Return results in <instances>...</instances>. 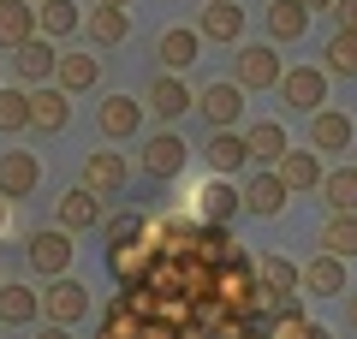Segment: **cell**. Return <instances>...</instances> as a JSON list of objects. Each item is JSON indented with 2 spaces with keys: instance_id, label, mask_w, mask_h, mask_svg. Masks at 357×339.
Instances as JSON below:
<instances>
[{
  "instance_id": "obj_1",
  "label": "cell",
  "mask_w": 357,
  "mask_h": 339,
  "mask_svg": "<svg viewBox=\"0 0 357 339\" xmlns=\"http://www.w3.org/2000/svg\"><path fill=\"white\" fill-rule=\"evenodd\" d=\"M286 66H280V48L274 42H238V54H232V84L250 96V89H280Z\"/></svg>"
},
{
  "instance_id": "obj_2",
  "label": "cell",
  "mask_w": 357,
  "mask_h": 339,
  "mask_svg": "<svg viewBox=\"0 0 357 339\" xmlns=\"http://www.w3.org/2000/svg\"><path fill=\"white\" fill-rule=\"evenodd\" d=\"M256 256H232L227 268H215V303L227 315H256Z\"/></svg>"
},
{
  "instance_id": "obj_3",
  "label": "cell",
  "mask_w": 357,
  "mask_h": 339,
  "mask_svg": "<svg viewBox=\"0 0 357 339\" xmlns=\"http://www.w3.org/2000/svg\"><path fill=\"white\" fill-rule=\"evenodd\" d=\"M77 185L96 190V197L107 202V197H119V190L131 185V161H126L119 149H89V155H84V173H77Z\"/></svg>"
},
{
  "instance_id": "obj_4",
  "label": "cell",
  "mask_w": 357,
  "mask_h": 339,
  "mask_svg": "<svg viewBox=\"0 0 357 339\" xmlns=\"http://www.w3.org/2000/svg\"><path fill=\"white\" fill-rule=\"evenodd\" d=\"M280 101L292 113H321V107H328V72H321V66H286Z\"/></svg>"
},
{
  "instance_id": "obj_5",
  "label": "cell",
  "mask_w": 357,
  "mask_h": 339,
  "mask_svg": "<svg viewBox=\"0 0 357 339\" xmlns=\"http://www.w3.org/2000/svg\"><path fill=\"white\" fill-rule=\"evenodd\" d=\"M143 101L137 96H126V89H114V96H102L96 101V126H102V137H114V143H126V137H137L143 131Z\"/></svg>"
},
{
  "instance_id": "obj_6",
  "label": "cell",
  "mask_w": 357,
  "mask_h": 339,
  "mask_svg": "<svg viewBox=\"0 0 357 339\" xmlns=\"http://www.w3.org/2000/svg\"><path fill=\"white\" fill-rule=\"evenodd\" d=\"M155 262H161V250H155L149 232H143V239H131V244H114V250H107V274H114L126 292H131V286H143Z\"/></svg>"
},
{
  "instance_id": "obj_7",
  "label": "cell",
  "mask_w": 357,
  "mask_h": 339,
  "mask_svg": "<svg viewBox=\"0 0 357 339\" xmlns=\"http://www.w3.org/2000/svg\"><path fill=\"white\" fill-rule=\"evenodd\" d=\"M238 209H244V190L232 185V179H208V185L191 197V220L197 226H227Z\"/></svg>"
},
{
  "instance_id": "obj_8",
  "label": "cell",
  "mask_w": 357,
  "mask_h": 339,
  "mask_svg": "<svg viewBox=\"0 0 357 339\" xmlns=\"http://www.w3.org/2000/svg\"><path fill=\"white\" fill-rule=\"evenodd\" d=\"M191 161V143L178 137V131H155L143 137V179H178Z\"/></svg>"
},
{
  "instance_id": "obj_9",
  "label": "cell",
  "mask_w": 357,
  "mask_h": 339,
  "mask_svg": "<svg viewBox=\"0 0 357 339\" xmlns=\"http://www.w3.org/2000/svg\"><path fill=\"white\" fill-rule=\"evenodd\" d=\"M30 268H36L42 280H66V268H72V232H60V226H42V232H30Z\"/></svg>"
},
{
  "instance_id": "obj_10",
  "label": "cell",
  "mask_w": 357,
  "mask_h": 339,
  "mask_svg": "<svg viewBox=\"0 0 357 339\" xmlns=\"http://www.w3.org/2000/svg\"><path fill=\"white\" fill-rule=\"evenodd\" d=\"M197 113L208 119V131H238V119H244V89L232 84V77H220V84H208L203 96H197Z\"/></svg>"
},
{
  "instance_id": "obj_11",
  "label": "cell",
  "mask_w": 357,
  "mask_h": 339,
  "mask_svg": "<svg viewBox=\"0 0 357 339\" xmlns=\"http://www.w3.org/2000/svg\"><path fill=\"white\" fill-rule=\"evenodd\" d=\"M143 107H149L161 126H173V119H185L197 101H191V84H185V77L161 72V77H149V89H143Z\"/></svg>"
},
{
  "instance_id": "obj_12",
  "label": "cell",
  "mask_w": 357,
  "mask_h": 339,
  "mask_svg": "<svg viewBox=\"0 0 357 339\" xmlns=\"http://www.w3.org/2000/svg\"><path fill=\"white\" fill-rule=\"evenodd\" d=\"M197 155H203V167L215 179H232V173L250 167V143H244V131H208V143Z\"/></svg>"
},
{
  "instance_id": "obj_13",
  "label": "cell",
  "mask_w": 357,
  "mask_h": 339,
  "mask_svg": "<svg viewBox=\"0 0 357 339\" xmlns=\"http://www.w3.org/2000/svg\"><path fill=\"white\" fill-rule=\"evenodd\" d=\"M42 310H48V327H72L89 315V286H77L72 274L66 280H48V292H42Z\"/></svg>"
},
{
  "instance_id": "obj_14",
  "label": "cell",
  "mask_w": 357,
  "mask_h": 339,
  "mask_svg": "<svg viewBox=\"0 0 357 339\" xmlns=\"http://www.w3.org/2000/svg\"><path fill=\"white\" fill-rule=\"evenodd\" d=\"M197 36H203V42H220V48H238V36H244V6H238V0H203Z\"/></svg>"
},
{
  "instance_id": "obj_15",
  "label": "cell",
  "mask_w": 357,
  "mask_h": 339,
  "mask_svg": "<svg viewBox=\"0 0 357 339\" xmlns=\"http://www.w3.org/2000/svg\"><path fill=\"white\" fill-rule=\"evenodd\" d=\"M197 54H203V36H197L191 24H173V30H161L155 36V60H161V72H191L197 66Z\"/></svg>"
},
{
  "instance_id": "obj_16",
  "label": "cell",
  "mask_w": 357,
  "mask_h": 339,
  "mask_svg": "<svg viewBox=\"0 0 357 339\" xmlns=\"http://www.w3.org/2000/svg\"><path fill=\"white\" fill-rule=\"evenodd\" d=\"M351 137H357L351 113H340V107L310 113V149H316V155H340V149H351Z\"/></svg>"
},
{
  "instance_id": "obj_17",
  "label": "cell",
  "mask_w": 357,
  "mask_h": 339,
  "mask_svg": "<svg viewBox=\"0 0 357 339\" xmlns=\"http://www.w3.org/2000/svg\"><path fill=\"white\" fill-rule=\"evenodd\" d=\"M292 202V190L280 185V173L268 167V173H250L244 179V214H256V220H274V214Z\"/></svg>"
},
{
  "instance_id": "obj_18",
  "label": "cell",
  "mask_w": 357,
  "mask_h": 339,
  "mask_svg": "<svg viewBox=\"0 0 357 339\" xmlns=\"http://www.w3.org/2000/svg\"><path fill=\"white\" fill-rule=\"evenodd\" d=\"M36 185H42V161L30 149H6V155H0V197H6V202L30 197Z\"/></svg>"
},
{
  "instance_id": "obj_19",
  "label": "cell",
  "mask_w": 357,
  "mask_h": 339,
  "mask_svg": "<svg viewBox=\"0 0 357 339\" xmlns=\"http://www.w3.org/2000/svg\"><path fill=\"white\" fill-rule=\"evenodd\" d=\"M102 220H107V202L96 197V190L72 185V190L60 197V232H96Z\"/></svg>"
},
{
  "instance_id": "obj_20",
  "label": "cell",
  "mask_w": 357,
  "mask_h": 339,
  "mask_svg": "<svg viewBox=\"0 0 357 339\" xmlns=\"http://www.w3.org/2000/svg\"><path fill=\"white\" fill-rule=\"evenodd\" d=\"M274 173H280V185L292 190V197H304V190H321L328 167H321V155H316V149H286Z\"/></svg>"
},
{
  "instance_id": "obj_21",
  "label": "cell",
  "mask_w": 357,
  "mask_h": 339,
  "mask_svg": "<svg viewBox=\"0 0 357 339\" xmlns=\"http://www.w3.org/2000/svg\"><path fill=\"white\" fill-rule=\"evenodd\" d=\"M66 119H72V96H66L60 84H42L30 89V131H66Z\"/></svg>"
},
{
  "instance_id": "obj_22",
  "label": "cell",
  "mask_w": 357,
  "mask_h": 339,
  "mask_svg": "<svg viewBox=\"0 0 357 339\" xmlns=\"http://www.w3.org/2000/svg\"><path fill=\"white\" fill-rule=\"evenodd\" d=\"M42 30H36V6L30 0H0V48L6 54H18L24 42H36Z\"/></svg>"
},
{
  "instance_id": "obj_23",
  "label": "cell",
  "mask_w": 357,
  "mask_h": 339,
  "mask_svg": "<svg viewBox=\"0 0 357 339\" xmlns=\"http://www.w3.org/2000/svg\"><path fill=\"white\" fill-rule=\"evenodd\" d=\"M13 72L24 77L30 89H42V84H48V77H54V72H60V54H54V42H48V36L24 42V48L13 54Z\"/></svg>"
},
{
  "instance_id": "obj_24",
  "label": "cell",
  "mask_w": 357,
  "mask_h": 339,
  "mask_svg": "<svg viewBox=\"0 0 357 339\" xmlns=\"http://www.w3.org/2000/svg\"><path fill=\"white\" fill-rule=\"evenodd\" d=\"M244 143H250V161H262V167H280V155L292 149V137H286L280 119H256V126H244Z\"/></svg>"
},
{
  "instance_id": "obj_25",
  "label": "cell",
  "mask_w": 357,
  "mask_h": 339,
  "mask_svg": "<svg viewBox=\"0 0 357 339\" xmlns=\"http://www.w3.org/2000/svg\"><path fill=\"white\" fill-rule=\"evenodd\" d=\"M42 315V292L18 286V280H0V327H30Z\"/></svg>"
},
{
  "instance_id": "obj_26",
  "label": "cell",
  "mask_w": 357,
  "mask_h": 339,
  "mask_svg": "<svg viewBox=\"0 0 357 339\" xmlns=\"http://www.w3.org/2000/svg\"><path fill=\"white\" fill-rule=\"evenodd\" d=\"M36 30L48 42H66L72 30H84V6H77V0H42L36 6Z\"/></svg>"
},
{
  "instance_id": "obj_27",
  "label": "cell",
  "mask_w": 357,
  "mask_h": 339,
  "mask_svg": "<svg viewBox=\"0 0 357 339\" xmlns=\"http://www.w3.org/2000/svg\"><path fill=\"white\" fill-rule=\"evenodd\" d=\"M304 292H310V298L351 292V280H345V262H340V256H310V262H304Z\"/></svg>"
},
{
  "instance_id": "obj_28",
  "label": "cell",
  "mask_w": 357,
  "mask_h": 339,
  "mask_svg": "<svg viewBox=\"0 0 357 339\" xmlns=\"http://www.w3.org/2000/svg\"><path fill=\"white\" fill-rule=\"evenodd\" d=\"M84 30H89L96 48H119V42L131 36V18L119 13V6H89V13H84Z\"/></svg>"
},
{
  "instance_id": "obj_29",
  "label": "cell",
  "mask_w": 357,
  "mask_h": 339,
  "mask_svg": "<svg viewBox=\"0 0 357 339\" xmlns=\"http://www.w3.org/2000/svg\"><path fill=\"white\" fill-rule=\"evenodd\" d=\"M316 244H321V256H340V262H351V256H357V214H328Z\"/></svg>"
},
{
  "instance_id": "obj_30",
  "label": "cell",
  "mask_w": 357,
  "mask_h": 339,
  "mask_svg": "<svg viewBox=\"0 0 357 339\" xmlns=\"http://www.w3.org/2000/svg\"><path fill=\"white\" fill-rule=\"evenodd\" d=\"M197 262H203V268H227L232 262V256H244L238 250V244H232V232H227V226H197Z\"/></svg>"
},
{
  "instance_id": "obj_31",
  "label": "cell",
  "mask_w": 357,
  "mask_h": 339,
  "mask_svg": "<svg viewBox=\"0 0 357 339\" xmlns=\"http://www.w3.org/2000/svg\"><path fill=\"white\" fill-rule=\"evenodd\" d=\"M96 77H102V60H96V54H60V72H54V84H60L66 96H77V89H96Z\"/></svg>"
},
{
  "instance_id": "obj_32",
  "label": "cell",
  "mask_w": 357,
  "mask_h": 339,
  "mask_svg": "<svg viewBox=\"0 0 357 339\" xmlns=\"http://www.w3.org/2000/svg\"><path fill=\"white\" fill-rule=\"evenodd\" d=\"M321 202H328V214H357V167H333L321 179Z\"/></svg>"
},
{
  "instance_id": "obj_33",
  "label": "cell",
  "mask_w": 357,
  "mask_h": 339,
  "mask_svg": "<svg viewBox=\"0 0 357 339\" xmlns=\"http://www.w3.org/2000/svg\"><path fill=\"white\" fill-rule=\"evenodd\" d=\"M321 72L328 77H357V30H333L321 48Z\"/></svg>"
},
{
  "instance_id": "obj_34",
  "label": "cell",
  "mask_w": 357,
  "mask_h": 339,
  "mask_svg": "<svg viewBox=\"0 0 357 339\" xmlns=\"http://www.w3.org/2000/svg\"><path fill=\"white\" fill-rule=\"evenodd\" d=\"M304 30H310V13L298 0H274L268 6V42H298Z\"/></svg>"
},
{
  "instance_id": "obj_35",
  "label": "cell",
  "mask_w": 357,
  "mask_h": 339,
  "mask_svg": "<svg viewBox=\"0 0 357 339\" xmlns=\"http://www.w3.org/2000/svg\"><path fill=\"white\" fill-rule=\"evenodd\" d=\"M143 333V315L126 303V292H119L114 303H107V315H102V327H96V339H137Z\"/></svg>"
},
{
  "instance_id": "obj_36",
  "label": "cell",
  "mask_w": 357,
  "mask_h": 339,
  "mask_svg": "<svg viewBox=\"0 0 357 339\" xmlns=\"http://www.w3.org/2000/svg\"><path fill=\"white\" fill-rule=\"evenodd\" d=\"M0 131H30V89L0 84Z\"/></svg>"
},
{
  "instance_id": "obj_37",
  "label": "cell",
  "mask_w": 357,
  "mask_h": 339,
  "mask_svg": "<svg viewBox=\"0 0 357 339\" xmlns=\"http://www.w3.org/2000/svg\"><path fill=\"white\" fill-rule=\"evenodd\" d=\"M262 333H268V339H316V322H310L304 310H286V315H274Z\"/></svg>"
},
{
  "instance_id": "obj_38",
  "label": "cell",
  "mask_w": 357,
  "mask_h": 339,
  "mask_svg": "<svg viewBox=\"0 0 357 339\" xmlns=\"http://www.w3.org/2000/svg\"><path fill=\"white\" fill-rule=\"evenodd\" d=\"M143 232H149V220H143V214H114V220H102V239H107V250H114V244L143 239Z\"/></svg>"
},
{
  "instance_id": "obj_39",
  "label": "cell",
  "mask_w": 357,
  "mask_h": 339,
  "mask_svg": "<svg viewBox=\"0 0 357 339\" xmlns=\"http://www.w3.org/2000/svg\"><path fill=\"white\" fill-rule=\"evenodd\" d=\"M208 339H268V333H262V322H256V315H220Z\"/></svg>"
},
{
  "instance_id": "obj_40",
  "label": "cell",
  "mask_w": 357,
  "mask_h": 339,
  "mask_svg": "<svg viewBox=\"0 0 357 339\" xmlns=\"http://www.w3.org/2000/svg\"><path fill=\"white\" fill-rule=\"evenodd\" d=\"M333 30H357V0H333Z\"/></svg>"
},
{
  "instance_id": "obj_41",
  "label": "cell",
  "mask_w": 357,
  "mask_h": 339,
  "mask_svg": "<svg viewBox=\"0 0 357 339\" xmlns=\"http://www.w3.org/2000/svg\"><path fill=\"white\" fill-rule=\"evenodd\" d=\"M345 327L357 333V292H345Z\"/></svg>"
},
{
  "instance_id": "obj_42",
  "label": "cell",
  "mask_w": 357,
  "mask_h": 339,
  "mask_svg": "<svg viewBox=\"0 0 357 339\" xmlns=\"http://www.w3.org/2000/svg\"><path fill=\"white\" fill-rule=\"evenodd\" d=\"M36 339H72V327H36Z\"/></svg>"
},
{
  "instance_id": "obj_43",
  "label": "cell",
  "mask_w": 357,
  "mask_h": 339,
  "mask_svg": "<svg viewBox=\"0 0 357 339\" xmlns=\"http://www.w3.org/2000/svg\"><path fill=\"white\" fill-rule=\"evenodd\" d=\"M304 13H333V0H298Z\"/></svg>"
},
{
  "instance_id": "obj_44",
  "label": "cell",
  "mask_w": 357,
  "mask_h": 339,
  "mask_svg": "<svg viewBox=\"0 0 357 339\" xmlns=\"http://www.w3.org/2000/svg\"><path fill=\"white\" fill-rule=\"evenodd\" d=\"M6 220H13V202H6V197H0V232H6Z\"/></svg>"
},
{
  "instance_id": "obj_45",
  "label": "cell",
  "mask_w": 357,
  "mask_h": 339,
  "mask_svg": "<svg viewBox=\"0 0 357 339\" xmlns=\"http://www.w3.org/2000/svg\"><path fill=\"white\" fill-rule=\"evenodd\" d=\"M89 6H119V13H126V6H131V0H89Z\"/></svg>"
},
{
  "instance_id": "obj_46",
  "label": "cell",
  "mask_w": 357,
  "mask_h": 339,
  "mask_svg": "<svg viewBox=\"0 0 357 339\" xmlns=\"http://www.w3.org/2000/svg\"><path fill=\"white\" fill-rule=\"evenodd\" d=\"M316 339H333V333H328V327H316Z\"/></svg>"
},
{
  "instance_id": "obj_47",
  "label": "cell",
  "mask_w": 357,
  "mask_h": 339,
  "mask_svg": "<svg viewBox=\"0 0 357 339\" xmlns=\"http://www.w3.org/2000/svg\"><path fill=\"white\" fill-rule=\"evenodd\" d=\"M30 6H42V0H30Z\"/></svg>"
}]
</instances>
